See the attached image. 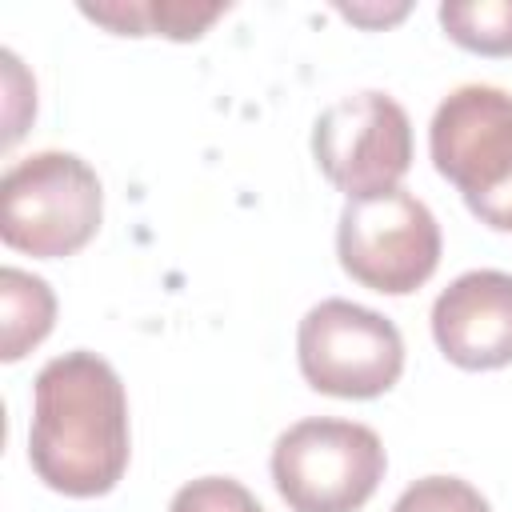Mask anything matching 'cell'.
<instances>
[{"label": "cell", "mask_w": 512, "mask_h": 512, "mask_svg": "<svg viewBox=\"0 0 512 512\" xmlns=\"http://www.w3.org/2000/svg\"><path fill=\"white\" fill-rule=\"evenodd\" d=\"M32 472L64 496H104L128 468V396L116 368L88 352L52 356L32 384Z\"/></svg>", "instance_id": "obj_1"}, {"label": "cell", "mask_w": 512, "mask_h": 512, "mask_svg": "<svg viewBox=\"0 0 512 512\" xmlns=\"http://www.w3.org/2000/svg\"><path fill=\"white\" fill-rule=\"evenodd\" d=\"M428 152L480 224L512 232V92L496 84L448 92L428 124Z\"/></svg>", "instance_id": "obj_2"}, {"label": "cell", "mask_w": 512, "mask_h": 512, "mask_svg": "<svg viewBox=\"0 0 512 512\" xmlns=\"http://www.w3.org/2000/svg\"><path fill=\"white\" fill-rule=\"evenodd\" d=\"M104 212L100 176L76 152H32L0 180V236L8 248L60 260L80 252Z\"/></svg>", "instance_id": "obj_3"}, {"label": "cell", "mask_w": 512, "mask_h": 512, "mask_svg": "<svg viewBox=\"0 0 512 512\" xmlns=\"http://www.w3.org/2000/svg\"><path fill=\"white\" fill-rule=\"evenodd\" d=\"M384 444L368 424L312 416L272 444V480L292 512H356L384 480Z\"/></svg>", "instance_id": "obj_4"}, {"label": "cell", "mask_w": 512, "mask_h": 512, "mask_svg": "<svg viewBox=\"0 0 512 512\" xmlns=\"http://www.w3.org/2000/svg\"><path fill=\"white\" fill-rule=\"evenodd\" d=\"M340 268L384 296L416 292L440 264V224L424 200L404 188L348 200L336 224Z\"/></svg>", "instance_id": "obj_5"}, {"label": "cell", "mask_w": 512, "mask_h": 512, "mask_svg": "<svg viewBox=\"0 0 512 512\" xmlns=\"http://www.w3.org/2000/svg\"><path fill=\"white\" fill-rule=\"evenodd\" d=\"M296 360L316 392L340 400H372L400 380L404 336L388 316L332 296L304 312L296 332Z\"/></svg>", "instance_id": "obj_6"}, {"label": "cell", "mask_w": 512, "mask_h": 512, "mask_svg": "<svg viewBox=\"0 0 512 512\" xmlns=\"http://www.w3.org/2000/svg\"><path fill=\"white\" fill-rule=\"evenodd\" d=\"M312 156L348 200L400 188L412 168V120L388 92H352L316 116Z\"/></svg>", "instance_id": "obj_7"}, {"label": "cell", "mask_w": 512, "mask_h": 512, "mask_svg": "<svg viewBox=\"0 0 512 512\" xmlns=\"http://www.w3.org/2000/svg\"><path fill=\"white\" fill-rule=\"evenodd\" d=\"M432 336L456 368L492 372L512 364V272L476 268L456 276L432 304Z\"/></svg>", "instance_id": "obj_8"}, {"label": "cell", "mask_w": 512, "mask_h": 512, "mask_svg": "<svg viewBox=\"0 0 512 512\" xmlns=\"http://www.w3.org/2000/svg\"><path fill=\"white\" fill-rule=\"evenodd\" d=\"M80 12L120 36H168L200 40L204 28L228 12V4H188V0H116V4H80Z\"/></svg>", "instance_id": "obj_9"}, {"label": "cell", "mask_w": 512, "mask_h": 512, "mask_svg": "<svg viewBox=\"0 0 512 512\" xmlns=\"http://www.w3.org/2000/svg\"><path fill=\"white\" fill-rule=\"evenodd\" d=\"M0 304H4V332H0V360L16 364L24 352H32L56 320V296L48 280L24 272V268H4L0 272Z\"/></svg>", "instance_id": "obj_10"}, {"label": "cell", "mask_w": 512, "mask_h": 512, "mask_svg": "<svg viewBox=\"0 0 512 512\" xmlns=\"http://www.w3.org/2000/svg\"><path fill=\"white\" fill-rule=\"evenodd\" d=\"M440 28L468 52L512 56V0H448Z\"/></svg>", "instance_id": "obj_11"}, {"label": "cell", "mask_w": 512, "mask_h": 512, "mask_svg": "<svg viewBox=\"0 0 512 512\" xmlns=\"http://www.w3.org/2000/svg\"><path fill=\"white\" fill-rule=\"evenodd\" d=\"M392 512H492V508L460 476H424L400 492Z\"/></svg>", "instance_id": "obj_12"}, {"label": "cell", "mask_w": 512, "mask_h": 512, "mask_svg": "<svg viewBox=\"0 0 512 512\" xmlns=\"http://www.w3.org/2000/svg\"><path fill=\"white\" fill-rule=\"evenodd\" d=\"M168 512H264L260 500L232 476H200V480H188Z\"/></svg>", "instance_id": "obj_13"}, {"label": "cell", "mask_w": 512, "mask_h": 512, "mask_svg": "<svg viewBox=\"0 0 512 512\" xmlns=\"http://www.w3.org/2000/svg\"><path fill=\"white\" fill-rule=\"evenodd\" d=\"M340 12L352 20V24H364V28H380V24H392L408 12V4H396V8H364V4H340Z\"/></svg>", "instance_id": "obj_14"}]
</instances>
